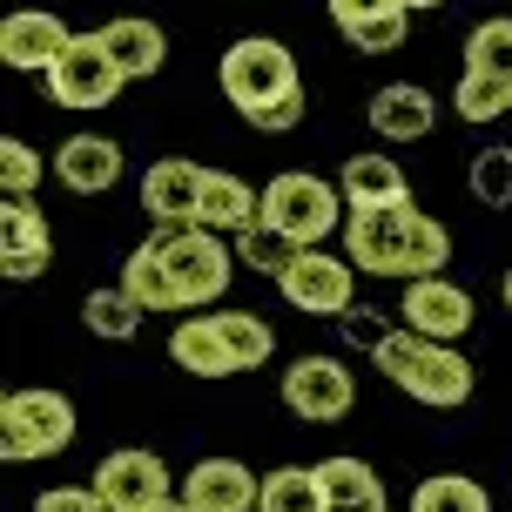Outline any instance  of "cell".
Here are the masks:
<instances>
[{
    "instance_id": "cell-1",
    "label": "cell",
    "mask_w": 512,
    "mask_h": 512,
    "mask_svg": "<svg viewBox=\"0 0 512 512\" xmlns=\"http://www.w3.org/2000/svg\"><path fill=\"white\" fill-rule=\"evenodd\" d=\"M344 256L364 277H438L452 263V230L418 203H384L344 216Z\"/></svg>"
},
{
    "instance_id": "cell-2",
    "label": "cell",
    "mask_w": 512,
    "mask_h": 512,
    "mask_svg": "<svg viewBox=\"0 0 512 512\" xmlns=\"http://www.w3.org/2000/svg\"><path fill=\"white\" fill-rule=\"evenodd\" d=\"M371 358H378V371L398 391H411L418 405H432V411H459L472 398V364H465V351L459 344H438V337H418L411 324H398Z\"/></svg>"
},
{
    "instance_id": "cell-3",
    "label": "cell",
    "mask_w": 512,
    "mask_h": 512,
    "mask_svg": "<svg viewBox=\"0 0 512 512\" xmlns=\"http://www.w3.org/2000/svg\"><path fill=\"white\" fill-rule=\"evenodd\" d=\"M75 445V405L61 391H7L0 405V459L27 465V459H54Z\"/></svg>"
},
{
    "instance_id": "cell-4",
    "label": "cell",
    "mask_w": 512,
    "mask_h": 512,
    "mask_svg": "<svg viewBox=\"0 0 512 512\" xmlns=\"http://www.w3.org/2000/svg\"><path fill=\"white\" fill-rule=\"evenodd\" d=\"M344 216H351L344 189H331V182L310 176V169H283V176L263 182V223H277L297 243H324Z\"/></svg>"
},
{
    "instance_id": "cell-5",
    "label": "cell",
    "mask_w": 512,
    "mask_h": 512,
    "mask_svg": "<svg viewBox=\"0 0 512 512\" xmlns=\"http://www.w3.org/2000/svg\"><path fill=\"white\" fill-rule=\"evenodd\" d=\"M216 81H223V95H230L243 115L283 102L290 88H304V81H297V61H290V48H283V41H270V34H243V41L223 54Z\"/></svg>"
},
{
    "instance_id": "cell-6",
    "label": "cell",
    "mask_w": 512,
    "mask_h": 512,
    "mask_svg": "<svg viewBox=\"0 0 512 512\" xmlns=\"http://www.w3.org/2000/svg\"><path fill=\"white\" fill-rule=\"evenodd\" d=\"M155 236H162V263H169V277H176L182 310L223 304V290H230V277H236L223 236L203 230V223H189V230H155Z\"/></svg>"
},
{
    "instance_id": "cell-7",
    "label": "cell",
    "mask_w": 512,
    "mask_h": 512,
    "mask_svg": "<svg viewBox=\"0 0 512 512\" xmlns=\"http://www.w3.org/2000/svg\"><path fill=\"white\" fill-rule=\"evenodd\" d=\"M41 81H48V95L61 108H108L115 95H122L128 75H122V61L108 54L102 34H75V41H68V54H61Z\"/></svg>"
},
{
    "instance_id": "cell-8",
    "label": "cell",
    "mask_w": 512,
    "mask_h": 512,
    "mask_svg": "<svg viewBox=\"0 0 512 512\" xmlns=\"http://www.w3.org/2000/svg\"><path fill=\"white\" fill-rule=\"evenodd\" d=\"M351 283H358V263L351 256H331L324 243H304L297 263L277 277V290L290 297V310H310V317H344L351 310Z\"/></svg>"
},
{
    "instance_id": "cell-9",
    "label": "cell",
    "mask_w": 512,
    "mask_h": 512,
    "mask_svg": "<svg viewBox=\"0 0 512 512\" xmlns=\"http://www.w3.org/2000/svg\"><path fill=\"white\" fill-rule=\"evenodd\" d=\"M283 405L297 418H310V425H331V418H344L358 405V378L337 358H297L290 378H283Z\"/></svg>"
},
{
    "instance_id": "cell-10",
    "label": "cell",
    "mask_w": 512,
    "mask_h": 512,
    "mask_svg": "<svg viewBox=\"0 0 512 512\" xmlns=\"http://www.w3.org/2000/svg\"><path fill=\"white\" fill-rule=\"evenodd\" d=\"M68 21L61 14H41V7H14L7 21H0V61L7 68H21V75H48L54 61L68 54Z\"/></svg>"
},
{
    "instance_id": "cell-11",
    "label": "cell",
    "mask_w": 512,
    "mask_h": 512,
    "mask_svg": "<svg viewBox=\"0 0 512 512\" xmlns=\"http://www.w3.org/2000/svg\"><path fill=\"white\" fill-rule=\"evenodd\" d=\"M203 182H209V169L182 162V155L149 162V176H142V209L155 216V230H189L196 209H203Z\"/></svg>"
},
{
    "instance_id": "cell-12",
    "label": "cell",
    "mask_w": 512,
    "mask_h": 512,
    "mask_svg": "<svg viewBox=\"0 0 512 512\" xmlns=\"http://www.w3.org/2000/svg\"><path fill=\"white\" fill-rule=\"evenodd\" d=\"M169 465L155 459V452H108L102 465H95V492L108 499V512H142V506H155V499H169Z\"/></svg>"
},
{
    "instance_id": "cell-13",
    "label": "cell",
    "mask_w": 512,
    "mask_h": 512,
    "mask_svg": "<svg viewBox=\"0 0 512 512\" xmlns=\"http://www.w3.org/2000/svg\"><path fill=\"white\" fill-rule=\"evenodd\" d=\"M48 256H54L48 216L34 209V196H7V203H0V270L14 283H27V277L48 270Z\"/></svg>"
},
{
    "instance_id": "cell-14",
    "label": "cell",
    "mask_w": 512,
    "mask_h": 512,
    "mask_svg": "<svg viewBox=\"0 0 512 512\" xmlns=\"http://www.w3.org/2000/svg\"><path fill=\"white\" fill-rule=\"evenodd\" d=\"M405 324L418 337H438V344H459L472 331V297L445 277H411L405 283Z\"/></svg>"
},
{
    "instance_id": "cell-15",
    "label": "cell",
    "mask_w": 512,
    "mask_h": 512,
    "mask_svg": "<svg viewBox=\"0 0 512 512\" xmlns=\"http://www.w3.org/2000/svg\"><path fill=\"white\" fill-rule=\"evenodd\" d=\"M256 492H263V479L243 459H203L182 479V499L196 512H256Z\"/></svg>"
},
{
    "instance_id": "cell-16",
    "label": "cell",
    "mask_w": 512,
    "mask_h": 512,
    "mask_svg": "<svg viewBox=\"0 0 512 512\" xmlns=\"http://www.w3.org/2000/svg\"><path fill=\"white\" fill-rule=\"evenodd\" d=\"M364 115H371V128H378L384 142H425V135L438 128V102L418 88V81H391V88H378Z\"/></svg>"
},
{
    "instance_id": "cell-17",
    "label": "cell",
    "mask_w": 512,
    "mask_h": 512,
    "mask_svg": "<svg viewBox=\"0 0 512 512\" xmlns=\"http://www.w3.org/2000/svg\"><path fill=\"white\" fill-rule=\"evenodd\" d=\"M54 176L68 182L75 196H102L122 182V149L108 142V135H68L61 149H54Z\"/></svg>"
},
{
    "instance_id": "cell-18",
    "label": "cell",
    "mask_w": 512,
    "mask_h": 512,
    "mask_svg": "<svg viewBox=\"0 0 512 512\" xmlns=\"http://www.w3.org/2000/svg\"><path fill=\"white\" fill-rule=\"evenodd\" d=\"M108 41V54L122 61V75L128 81H149V75H162V61H169V34L155 21H142V14H122V21H108V27H95Z\"/></svg>"
},
{
    "instance_id": "cell-19",
    "label": "cell",
    "mask_w": 512,
    "mask_h": 512,
    "mask_svg": "<svg viewBox=\"0 0 512 512\" xmlns=\"http://www.w3.org/2000/svg\"><path fill=\"white\" fill-rule=\"evenodd\" d=\"M169 358H176L189 378H230V371H236L230 344H223V331H216V310L182 317L176 331H169Z\"/></svg>"
},
{
    "instance_id": "cell-20",
    "label": "cell",
    "mask_w": 512,
    "mask_h": 512,
    "mask_svg": "<svg viewBox=\"0 0 512 512\" xmlns=\"http://www.w3.org/2000/svg\"><path fill=\"white\" fill-rule=\"evenodd\" d=\"M256 216H263V189H250L243 176H230V169H223V176L203 182V209H196V223H203V230L243 236Z\"/></svg>"
},
{
    "instance_id": "cell-21",
    "label": "cell",
    "mask_w": 512,
    "mask_h": 512,
    "mask_svg": "<svg viewBox=\"0 0 512 512\" xmlns=\"http://www.w3.org/2000/svg\"><path fill=\"white\" fill-rule=\"evenodd\" d=\"M337 189H344V203L351 209H384V203H411V182H405V169H398V162H391V155H351V162H344V182H337Z\"/></svg>"
},
{
    "instance_id": "cell-22",
    "label": "cell",
    "mask_w": 512,
    "mask_h": 512,
    "mask_svg": "<svg viewBox=\"0 0 512 512\" xmlns=\"http://www.w3.org/2000/svg\"><path fill=\"white\" fill-rule=\"evenodd\" d=\"M317 486H324V506L331 512H391L384 506V486L364 459H324L317 465Z\"/></svg>"
},
{
    "instance_id": "cell-23",
    "label": "cell",
    "mask_w": 512,
    "mask_h": 512,
    "mask_svg": "<svg viewBox=\"0 0 512 512\" xmlns=\"http://www.w3.org/2000/svg\"><path fill=\"white\" fill-rule=\"evenodd\" d=\"M122 290L135 297L142 310H182L176 297V277H169V263H162V236H149V243H135L122 263Z\"/></svg>"
},
{
    "instance_id": "cell-24",
    "label": "cell",
    "mask_w": 512,
    "mask_h": 512,
    "mask_svg": "<svg viewBox=\"0 0 512 512\" xmlns=\"http://www.w3.org/2000/svg\"><path fill=\"white\" fill-rule=\"evenodd\" d=\"M256 512H331L324 506V486H317V465H277V472H263Z\"/></svg>"
},
{
    "instance_id": "cell-25",
    "label": "cell",
    "mask_w": 512,
    "mask_h": 512,
    "mask_svg": "<svg viewBox=\"0 0 512 512\" xmlns=\"http://www.w3.org/2000/svg\"><path fill=\"white\" fill-rule=\"evenodd\" d=\"M216 331L230 344L236 371H256V364H270V351H277V331H270L256 310H216Z\"/></svg>"
},
{
    "instance_id": "cell-26",
    "label": "cell",
    "mask_w": 512,
    "mask_h": 512,
    "mask_svg": "<svg viewBox=\"0 0 512 512\" xmlns=\"http://www.w3.org/2000/svg\"><path fill=\"white\" fill-rule=\"evenodd\" d=\"M411 512H492V492L479 479H465V472H432L411 492Z\"/></svg>"
},
{
    "instance_id": "cell-27",
    "label": "cell",
    "mask_w": 512,
    "mask_h": 512,
    "mask_svg": "<svg viewBox=\"0 0 512 512\" xmlns=\"http://www.w3.org/2000/svg\"><path fill=\"white\" fill-rule=\"evenodd\" d=\"M452 108L465 122H499L512 108V75H486V68H465L459 88H452Z\"/></svg>"
},
{
    "instance_id": "cell-28",
    "label": "cell",
    "mask_w": 512,
    "mask_h": 512,
    "mask_svg": "<svg viewBox=\"0 0 512 512\" xmlns=\"http://www.w3.org/2000/svg\"><path fill=\"white\" fill-rule=\"evenodd\" d=\"M81 324L108 344H128V337L142 331V304L128 297V290H88V304H81Z\"/></svg>"
},
{
    "instance_id": "cell-29",
    "label": "cell",
    "mask_w": 512,
    "mask_h": 512,
    "mask_svg": "<svg viewBox=\"0 0 512 512\" xmlns=\"http://www.w3.org/2000/svg\"><path fill=\"white\" fill-rule=\"evenodd\" d=\"M297 250H304V243H297V236H283L277 223H263V216L236 236V256H243L250 270H263V277H283V270L297 263Z\"/></svg>"
},
{
    "instance_id": "cell-30",
    "label": "cell",
    "mask_w": 512,
    "mask_h": 512,
    "mask_svg": "<svg viewBox=\"0 0 512 512\" xmlns=\"http://www.w3.org/2000/svg\"><path fill=\"white\" fill-rule=\"evenodd\" d=\"M465 182H472V196L486 209H512V142H486V149L472 155Z\"/></svg>"
},
{
    "instance_id": "cell-31",
    "label": "cell",
    "mask_w": 512,
    "mask_h": 512,
    "mask_svg": "<svg viewBox=\"0 0 512 512\" xmlns=\"http://www.w3.org/2000/svg\"><path fill=\"white\" fill-rule=\"evenodd\" d=\"M411 34V7H384V14H364V21L344 27V41L358 54H398Z\"/></svg>"
},
{
    "instance_id": "cell-32",
    "label": "cell",
    "mask_w": 512,
    "mask_h": 512,
    "mask_svg": "<svg viewBox=\"0 0 512 512\" xmlns=\"http://www.w3.org/2000/svg\"><path fill=\"white\" fill-rule=\"evenodd\" d=\"M465 68H486V75H512V14L479 21L465 41Z\"/></svg>"
},
{
    "instance_id": "cell-33",
    "label": "cell",
    "mask_w": 512,
    "mask_h": 512,
    "mask_svg": "<svg viewBox=\"0 0 512 512\" xmlns=\"http://www.w3.org/2000/svg\"><path fill=\"white\" fill-rule=\"evenodd\" d=\"M34 182H41V155L27 149L21 135H7L0 142V189L7 196H34Z\"/></svg>"
},
{
    "instance_id": "cell-34",
    "label": "cell",
    "mask_w": 512,
    "mask_h": 512,
    "mask_svg": "<svg viewBox=\"0 0 512 512\" xmlns=\"http://www.w3.org/2000/svg\"><path fill=\"white\" fill-rule=\"evenodd\" d=\"M391 331H398V324H391V317H378V310H364V304L344 310V344H351V351H378Z\"/></svg>"
},
{
    "instance_id": "cell-35",
    "label": "cell",
    "mask_w": 512,
    "mask_h": 512,
    "mask_svg": "<svg viewBox=\"0 0 512 512\" xmlns=\"http://www.w3.org/2000/svg\"><path fill=\"white\" fill-rule=\"evenodd\" d=\"M34 512H108V499L95 492V479L88 486H48L34 499Z\"/></svg>"
},
{
    "instance_id": "cell-36",
    "label": "cell",
    "mask_w": 512,
    "mask_h": 512,
    "mask_svg": "<svg viewBox=\"0 0 512 512\" xmlns=\"http://www.w3.org/2000/svg\"><path fill=\"white\" fill-rule=\"evenodd\" d=\"M297 122H304V88H290L283 102H270V108L250 115V128H263V135H283V128H297Z\"/></svg>"
},
{
    "instance_id": "cell-37",
    "label": "cell",
    "mask_w": 512,
    "mask_h": 512,
    "mask_svg": "<svg viewBox=\"0 0 512 512\" xmlns=\"http://www.w3.org/2000/svg\"><path fill=\"white\" fill-rule=\"evenodd\" d=\"M384 7H398V0H331V21L351 27V21H364V14H384Z\"/></svg>"
},
{
    "instance_id": "cell-38",
    "label": "cell",
    "mask_w": 512,
    "mask_h": 512,
    "mask_svg": "<svg viewBox=\"0 0 512 512\" xmlns=\"http://www.w3.org/2000/svg\"><path fill=\"white\" fill-rule=\"evenodd\" d=\"M142 512H196V506H189L182 492H169V499H155V506H142Z\"/></svg>"
},
{
    "instance_id": "cell-39",
    "label": "cell",
    "mask_w": 512,
    "mask_h": 512,
    "mask_svg": "<svg viewBox=\"0 0 512 512\" xmlns=\"http://www.w3.org/2000/svg\"><path fill=\"white\" fill-rule=\"evenodd\" d=\"M398 7H411V14H425V7H445V0H398Z\"/></svg>"
},
{
    "instance_id": "cell-40",
    "label": "cell",
    "mask_w": 512,
    "mask_h": 512,
    "mask_svg": "<svg viewBox=\"0 0 512 512\" xmlns=\"http://www.w3.org/2000/svg\"><path fill=\"white\" fill-rule=\"evenodd\" d=\"M506 310H512V270H506Z\"/></svg>"
}]
</instances>
